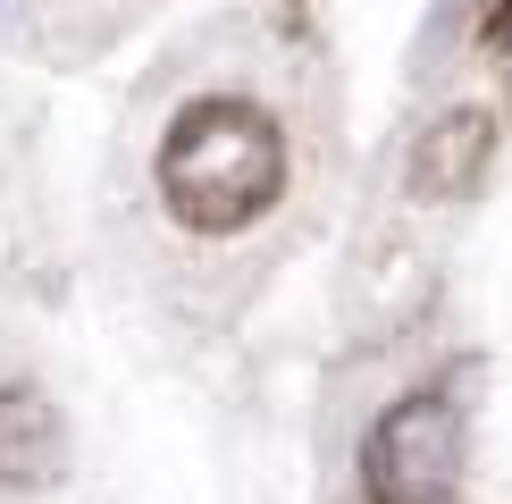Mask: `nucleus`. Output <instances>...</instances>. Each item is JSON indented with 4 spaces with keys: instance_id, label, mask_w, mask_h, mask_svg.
Instances as JSON below:
<instances>
[{
    "instance_id": "f257e3e1",
    "label": "nucleus",
    "mask_w": 512,
    "mask_h": 504,
    "mask_svg": "<svg viewBox=\"0 0 512 504\" xmlns=\"http://www.w3.org/2000/svg\"><path fill=\"white\" fill-rule=\"evenodd\" d=\"M152 185L177 227L236 236L286 194V126L252 93H194L152 152Z\"/></svg>"
},
{
    "instance_id": "f03ea898",
    "label": "nucleus",
    "mask_w": 512,
    "mask_h": 504,
    "mask_svg": "<svg viewBox=\"0 0 512 504\" xmlns=\"http://www.w3.org/2000/svg\"><path fill=\"white\" fill-rule=\"evenodd\" d=\"M370 504H454L462 496V404L454 387H420L395 412H378L361 446Z\"/></svg>"
},
{
    "instance_id": "7ed1b4c3",
    "label": "nucleus",
    "mask_w": 512,
    "mask_h": 504,
    "mask_svg": "<svg viewBox=\"0 0 512 504\" xmlns=\"http://www.w3.org/2000/svg\"><path fill=\"white\" fill-rule=\"evenodd\" d=\"M487 152H496V118L479 110V101H462V110H437L429 135L412 143V168H403V185H412V202H462L479 185Z\"/></svg>"
},
{
    "instance_id": "20e7f679",
    "label": "nucleus",
    "mask_w": 512,
    "mask_h": 504,
    "mask_svg": "<svg viewBox=\"0 0 512 504\" xmlns=\"http://www.w3.org/2000/svg\"><path fill=\"white\" fill-rule=\"evenodd\" d=\"M59 462H68V429H59V404L42 387H0V488L34 496L59 479Z\"/></svg>"
},
{
    "instance_id": "39448f33",
    "label": "nucleus",
    "mask_w": 512,
    "mask_h": 504,
    "mask_svg": "<svg viewBox=\"0 0 512 504\" xmlns=\"http://www.w3.org/2000/svg\"><path fill=\"white\" fill-rule=\"evenodd\" d=\"M496 42H512V0H504V9H496Z\"/></svg>"
}]
</instances>
